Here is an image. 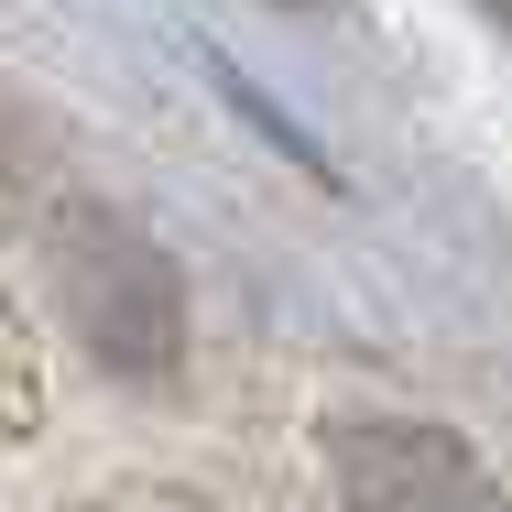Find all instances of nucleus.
I'll return each instance as SVG.
<instances>
[{
    "instance_id": "4",
    "label": "nucleus",
    "mask_w": 512,
    "mask_h": 512,
    "mask_svg": "<svg viewBox=\"0 0 512 512\" xmlns=\"http://www.w3.org/2000/svg\"><path fill=\"white\" fill-rule=\"evenodd\" d=\"M0 197H11V142H0Z\"/></svg>"
},
{
    "instance_id": "3",
    "label": "nucleus",
    "mask_w": 512,
    "mask_h": 512,
    "mask_svg": "<svg viewBox=\"0 0 512 512\" xmlns=\"http://www.w3.org/2000/svg\"><path fill=\"white\" fill-rule=\"evenodd\" d=\"M33 414V360H22V338H11V316H0V436Z\"/></svg>"
},
{
    "instance_id": "2",
    "label": "nucleus",
    "mask_w": 512,
    "mask_h": 512,
    "mask_svg": "<svg viewBox=\"0 0 512 512\" xmlns=\"http://www.w3.org/2000/svg\"><path fill=\"white\" fill-rule=\"evenodd\" d=\"M327 469H338L349 512H512L491 458L425 414H349L327 436Z\"/></svg>"
},
{
    "instance_id": "1",
    "label": "nucleus",
    "mask_w": 512,
    "mask_h": 512,
    "mask_svg": "<svg viewBox=\"0 0 512 512\" xmlns=\"http://www.w3.org/2000/svg\"><path fill=\"white\" fill-rule=\"evenodd\" d=\"M44 295H55V316L99 349L109 371H175V349H186V273L120 207H55Z\"/></svg>"
}]
</instances>
